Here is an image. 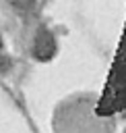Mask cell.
Here are the masks:
<instances>
[{"instance_id": "1", "label": "cell", "mask_w": 126, "mask_h": 133, "mask_svg": "<svg viewBox=\"0 0 126 133\" xmlns=\"http://www.w3.org/2000/svg\"><path fill=\"white\" fill-rule=\"evenodd\" d=\"M54 48H56V44H54L52 33H50V31H45V29H41V31L35 35V48H33L35 56H37V58H41V60H45V58H50V56H52Z\"/></svg>"}, {"instance_id": "2", "label": "cell", "mask_w": 126, "mask_h": 133, "mask_svg": "<svg viewBox=\"0 0 126 133\" xmlns=\"http://www.w3.org/2000/svg\"><path fill=\"white\" fill-rule=\"evenodd\" d=\"M10 2H12V6L19 8V10H31L33 4H35V0H10Z\"/></svg>"}, {"instance_id": "3", "label": "cell", "mask_w": 126, "mask_h": 133, "mask_svg": "<svg viewBox=\"0 0 126 133\" xmlns=\"http://www.w3.org/2000/svg\"><path fill=\"white\" fill-rule=\"evenodd\" d=\"M0 50H2V39H0Z\"/></svg>"}]
</instances>
